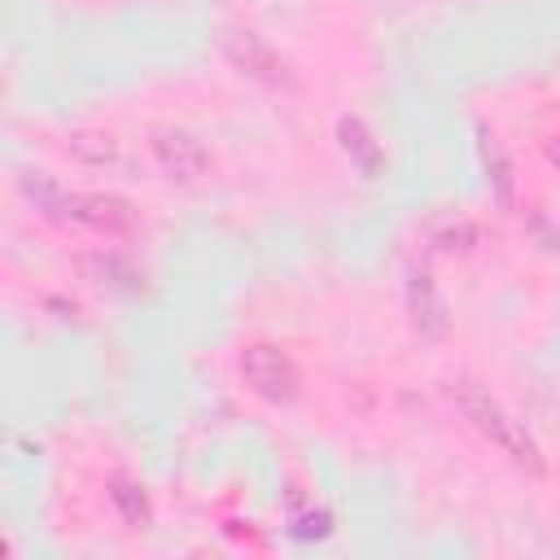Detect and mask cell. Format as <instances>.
<instances>
[{
    "mask_svg": "<svg viewBox=\"0 0 560 560\" xmlns=\"http://www.w3.org/2000/svg\"><path fill=\"white\" fill-rule=\"evenodd\" d=\"M455 402H459V411H464V420L481 433V438H490L503 455H512V459H521V464H538V451H534V442H529V433L499 407V398L494 394H486L481 385H472V381H464L459 389H455Z\"/></svg>",
    "mask_w": 560,
    "mask_h": 560,
    "instance_id": "obj_2",
    "label": "cell"
},
{
    "mask_svg": "<svg viewBox=\"0 0 560 560\" xmlns=\"http://www.w3.org/2000/svg\"><path fill=\"white\" fill-rule=\"evenodd\" d=\"M31 201L39 214H48L52 223L74 228V232H127L136 223V214L122 201L101 197V192H66L57 184H35Z\"/></svg>",
    "mask_w": 560,
    "mask_h": 560,
    "instance_id": "obj_1",
    "label": "cell"
},
{
    "mask_svg": "<svg viewBox=\"0 0 560 560\" xmlns=\"http://www.w3.org/2000/svg\"><path fill=\"white\" fill-rule=\"evenodd\" d=\"M241 376L267 402H289L298 394V372H293V363L276 346H249L241 354Z\"/></svg>",
    "mask_w": 560,
    "mask_h": 560,
    "instance_id": "obj_3",
    "label": "cell"
},
{
    "mask_svg": "<svg viewBox=\"0 0 560 560\" xmlns=\"http://www.w3.org/2000/svg\"><path fill=\"white\" fill-rule=\"evenodd\" d=\"M149 149H153V162H158V171H162L166 179L188 184V179H197V175L206 171V149H201V140H192V136L179 131V127L153 131Z\"/></svg>",
    "mask_w": 560,
    "mask_h": 560,
    "instance_id": "obj_4",
    "label": "cell"
}]
</instances>
